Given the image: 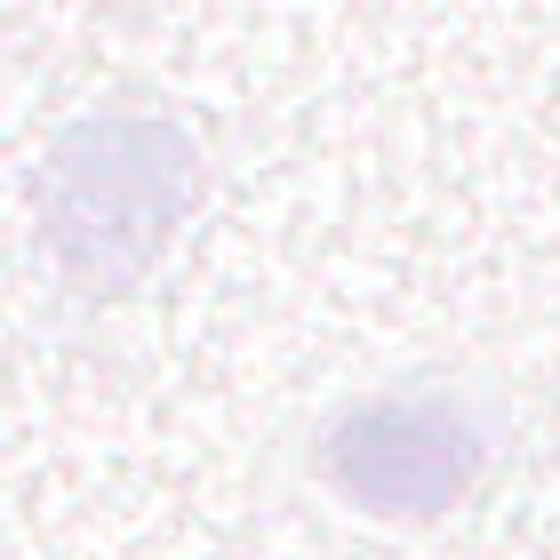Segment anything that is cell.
Here are the masks:
<instances>
[{
	"instance_id": "obj_1",
	"label": "cell",
	"mask_w": 560,
	"mask_h": 560,
	"mask_svg": "<svg viewBox=\"0 0 560 560\" xmlns=\"http://www.w3.org/2000/svg\"><path fill=\"white\" fill-rule=\"evenodd\" d=\"M472 432L448 400H369L328 432V472L369 513H441L472 480Z\"/></svg>"
}]
</instances>
